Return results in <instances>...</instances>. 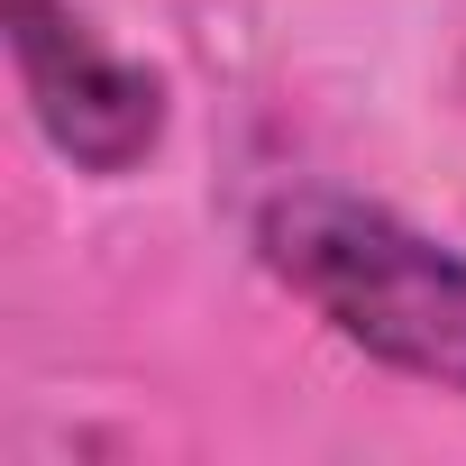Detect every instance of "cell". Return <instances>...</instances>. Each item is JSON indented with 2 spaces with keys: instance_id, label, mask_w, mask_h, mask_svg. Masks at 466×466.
I'll return each instance as SVG.
<instances>
[{
  "instance_id": "7a4b0ae2",
  "label": "cell",
  "mask_w": 466,
  "mask_h": 466,
  "mask_svg": "<svg viewBox=\"0 0 466 466\" xmlns=\"http://www.w3.org/2000/svg\"><path fill=\"white\" fill-rule=\"evenodd\" d=\"M0 28H10V65H19V101L37 119V137L92 174L119 183L165 147V74L128 46H110L74 0H0Z\"/></svg>"
},
{
  "instance_id": "6da1fadb",
  "label": "cell",
  "mask_w": 466,
  "mask_h": 466,
  "mask_svg": "<svg viewBox=\"0 0 466 466\" xmlns=\"http://www.w3.org/2000/svg\"><path fill=\"white\" fill-rule=\"evenodd\" d=\"M257 266L366 366L466 393V257L402 210L320 183L275 192L257 210Z\"/></svg>"
}]
</instances>
